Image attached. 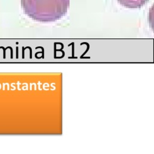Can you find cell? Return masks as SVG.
I'll use <instances>...</instances> for the list:
<instances>
[{
  "label": "cell",
  "instance_id": "cell-2",
  "mask_svg": "<svg viewBox=\"0 0 154 154\" xmlns=\"http://www.w3.org/2000/svg\"><path fill=\"white\" fill-rule=\"evenodd\" d=\"M119 3L129 8H139L145 5L149 0H117Z\"/></svg>",
  "mask_w": 154,
  "mask_h": 154
},
{
  "label": "cell",
  "instance_id": "cell-1",
  "mask_svg": "<svg viewBox=\"0 0 154 154\" xmlns=\"http://www.w3.org/2000/svg\"><path fill=\"white\" fill-rule=\"evenodd\" d=\"M70 0H21L25 13L32 19L43 22H54L67 12Z\"/></svg>",
  "mask_w": 154,
  "mask_h": 154
}]
</instances>
